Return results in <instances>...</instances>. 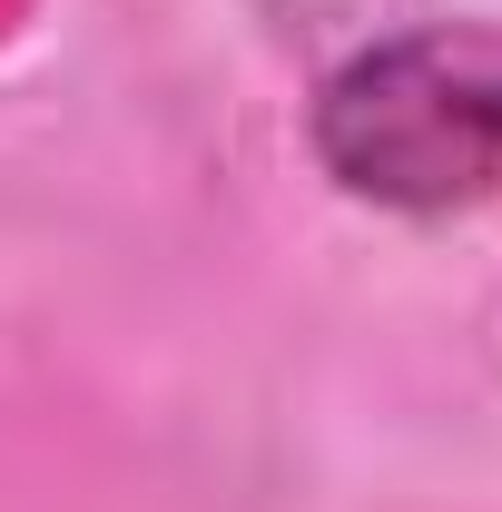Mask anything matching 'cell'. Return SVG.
<instances>
[{
	"mask_svg": "<svg viewBox=\"0 0 502 512\" xmlns=\"http://www.w3.org/2000/svg\"><path fill=\"white\" fill-rule=\"evenodd\" d=\"M315 168L355 207L453 217L502 188V20H424L325 69Z\"/></svg>",
	"mask_w": 502,
	"mask_h": 512,
	"instance_id": "6da1fadb",
	"label": "cell"
}]
</instances>
